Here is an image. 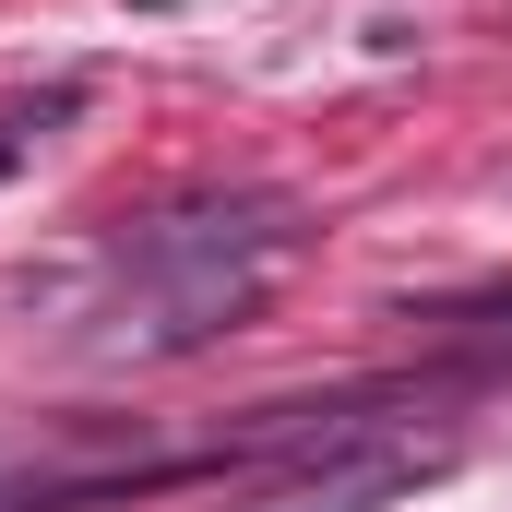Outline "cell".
Segmentation results:
<instances>
[{
    "mask_svg": "<svg viewBox=\"0 0 512 512\" xmlns=\"http://www.w3.org/2000/svg\"><path fill=\"white\" fill-rule=\"evenodd\" d=\"M334 512H370V501H334Z\"/></svg>",
    "mask_w": 512,
    "mask_h": 512,
    "instance_id": "cell-1",
    "label": "cell"
},
{
    "mask_svg": "<svg viewBox=\"0 0 512 512\" xmlns=\"http://www.w3.org/2000/svg\"><path fill=\"white\" fill-rule=\"evenodd\" d=\"M0 167H12V143H0Z\"/></svg>",
    "mask_w": 512,
    "mask_h": 512,
    "instance_id": "cell-2",
    "label": "cell"
}]
</instances>
